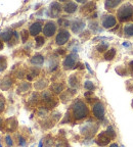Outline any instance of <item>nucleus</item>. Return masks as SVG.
<instances>
[{
	"instance_id": "ddd939ff",
	"label": "nucleus",
	"mask_w": 133,
	"mask_h": 147,
	"mask_svg": "<svg viewBox=\"0 0 133 147\" xmlns=\"http://www.w3.org/2000/svg\"><path fill=\"white\" fill-rule=\"evenodd\" d=\"M62 5L58 2H52L50 4V14L53 18H56V16H60V13L62 12Z\"/></svg>"
},
{
	"instance_id": "f8f14e48",
	"label": "nucleus",
	"mask_w": 133,
	"mask_h": 147,
	"mask_svg": "<svg viewBox=\"0 0 133 147\" xmlns=\"http://www.w3.org/2000/svg\"><path fill=\"white\" fill-rule=\"evenodd\" d=\"M42 31V24L40 22H35L34 24H32L29 29V33H30L31 36L37 37L38 34Z\"/></svg>"
},
{
	"instance_id": "a878e982",
	"label": "nucleus",
	"mask_w": 133,
	"mask_h": 147,
	"mask_svg": "<svg viewBox=\"0 0 133 147\" xmlns=\"http://www.w3.org/2000/svg\"><path fill=\"white\" fill-rule=\"evenodd\" d=\"M116 55V49L115 48H111L105 53V59L106 60H112L113 58L115 57Z\"/></svg>"
},
{
	"instance_id": "c03bdc74",
	"label": "nucleus",
	"mask_w": 133,
	"mask_h": 147,
	"mask_svg": "<svg viewBox=\"0 0 133 147\" xmlns=\"http://www.w3.org/2000/svg\"><path fill=\"white\" fill-rule=\"evenodd\" d=\"M116 71H117V73H119L121 76H125V75L127 74L126 69H125V67H120V69L118 67V69H116Z\"/></svg>"
},
{
	"instance_id": "79ce46f5",
	"label": "nucleus",
	"mask_w": 133,
	"mask_h": 147,
	"mask_svg": "<svg viewBox=\"0 0 133 147\" xmlns=\"http://www.w3.org/2000/svg\"><path fill=\"white\" fill-rule=\"evenodd\" d=\"M5 108V99L2 95H0V113H3Z\"/></svg>"
},
{
	"instance_id": "5701e85b",
	"label": "nucleus",
	"mask_w": 133,
	"mask_h": 147,
	"mask_svg": "<svg viewBox=\"0 0 133 147\" xmlns=\"http://www.w3.org/2000/svg\"><path fill=\"white\" fill-rule=\"evenodd\" d=\"M119 4H121V1L120 0H108V1H106V3H105V6H106V8L108 9V10H111V9L115 8V7H117Z\"/></svg>"
},
{
	"instance_id": "f3484780",
	"label": "nucleus",
	"mask_w": 133,
	"mask_h": 147,
	"mask_svg": "<svg viewBox=\"0 0 133 147\" xmlns=\"http://www.w3.org/2000/svg\"><path fill=\"white\" fill-rule=\"evenodd\" d=\"M31 89V84L28 82H23L20 84L18 88V94H24V93H27L28 91H30Z\"/></svg>"
},
{
	"instance_id": "c756f323",
	"label": "nucleus",
	"mask_w": 133,
	"mask_h": 147,
	"mask_svg": "<svg viewBox=\"0 0 133 147\" xmlns=\"http://www.w3.org/2000/svg\"><path fill=\"white\" fill-rule=\"evenodd\" d=\"M7 67V60L5 56H0V73L5 71Z\"/></svg>"
},
{
	"instance_id": "393cba45",
	"label": "nucleus",
	"mask_w": 133,
	"mask_h": 147,
	"mask_svg": "<svg viewBox=\"0 0 133 147\" xmlns=\"http://www.w3.org/2000/svg\"><path fill=\"white\" fill-rule=\"evenodd\" d=\"M44 147H52L53 145L55 144L54 143V139L51 135H47L45 138H44Z\"/></svg>"
},
{
	"instance_id": "7ed1b4c3",
	"label": "nucleus",
	"mask_w": 133,
	"mask_h": 147,
	"mask_svg": "<svg viewBox=\"0 0 133 147\" xmlns=\"http://www.w3.org/2000/svg\"><path fill=\"white\" fill-rule=\"evenodd\" d=\"M97 130V125H95V123H86L85 125H83L81 127V133L83 135L87 136V137H92L95 134Z\"/></svg>"
},
{
	"instance_id": "f257e3e1",
	"label": "nucleus",
	"mask_w": 133,
	"mask_h": 147,
	"mask_svg": "<svg viewBox=\"0 0 133 147\" xmlns=\"http://www.w3.org/2000/svg\"><path fill=\"white\" fill-rule=\"evenodd\" d=\"M72 110H73V117L76 121H81V119H85L89 113L87 105L82 100H79V99H77L73 103Z\"/></svg>"
},
{
	"instance_id": "4be33fe9",
	"label": "nucleus",
	"mask_w": 133,
	"mask_h": 147,
	"mask_svg": "<svg viewBox=\"0 0 133 147\" xmlns=\"http://www.w3.org/2000/svg\"><path fill=\"white\" fill-rule=\"evenodd\" d=\"M62 90H64V84L60 82L54 83V84L51 86V91H52L53 93H55V94H60L62 92Z\"/></svg>"
},
{
	"instance_id": "6e6d98bb",
	"label": "nucleus",
	"mask_w": 133,
	"mask_h": 147,
	"mask_svg": "<svg viewBox=\"0 0 133 147\" xmlns=\"http://www.w3.org/2000/svg\"><path fill=\"white\" fill-rule=\"evenodd\" d=\"M132 107H133V101H132Z\"/></svg>"
},
{
	"instance_id": "dca6fc26",
	"label": "nucleus",
	"mask_w": 133,
	"mask_h": 147,
	"mask_svg": "<svg viewBox=\"0 0 133 147\" xmlns=\"http://www.w3.org/2000/svg\"><path fill=\"white\" fill-rule=\"evenodd\" d=\"M12 85V80L9 77H5L0 82V89L1 90H8Z\"/></svg>"
},
{
	"instance_id": "9b49d317",
	"label": "nucleus",
	"mask_w": 133,
	"mask_h": 147,
	"mask_svg": "<svg viewBox=\"0 0 133 147\" xmlns=\"http://www.w3.org/2000/svg\"><path fill=\"white\" fill-rule=\"evenodd\" d=\"M18 128V121L16 117H9L5 121L4 129L7 132H14Z\"/></svg>"
},
{
	"instance_id": "9d476101",
	"label": "nucleus",
	"mask_w": 133,
	"mask_h": 147,
	"mask_svg": "<svg viewBox=\"0 0 133 147\" xmlns=\"http://www.w3.org/2000/svg\"><path fill=\"white\" fill-rule=\"evenodd\" d=\"M111 140H112L111 137L105 131V132H101L100 134H98V136L96 138V143L99 146H106V145H108L111 142Z\"/></svg>"
},
{
	"instance_id": "ea45409f",
	"label": "nucleus",
	"mask_w": 133,
	"mask_h": 147,
	"mask_svg": "<svg viewBox=\"0 0 133 147\" xmlns=\"http://www.w3.org/2000/svg\"><path fill=\"white\" fill-rule=\"evenodd\" d=\"M5 143L8 147H12L14 146V140H12V138L10 135H6L5 136Z\"/></svg>"
},
{
	"instance_id": "7c9ffc66",
	"label": "nucleus",
	"mask_w": 133,
	"mask_h": 147,
	"mask_svg": "<svg viewBox=\"0 0 133 147\" xmlns=\"http://www.w3.org/2000/svg\"><path fill=\"white\" fill-rule=\"evenodd\" d=\"M38 74H39V71H38V69H32L30 71V73H29V74L27 75V79H28L29 81L33 80V79H34L35 77L38 76Z\"/></svg>"
},
{
	"instance_id": "2eb2a0df",
	"label": "nucleus",
	"mask_w": 133,
	"mask_h": 147,
	"mask_svg": "<svg viewBox=\"0 0 133 147\" xmlns=\"http://www.w3.org/2000/svg\"><path fill=\"white\" fill-rule=\"evenodd\" d=\"M14 36V32H12V31L9 30V29H7V30H5L4 32H2L0 34V38L4 42H9L12 39Z\"/></svg>"
},
{
	"instance_id": "c9c22d12",
	"label": "nucleus",
	"mask_w": 133,
	"mask_h": 147,
	"mask_svg": "<svg viewBox=\"0 0 133 147\" xmlns=\"http://www.w3.org/2000/svg\"><path fill=\"white\" fill-rule=\"evenodd\" d=\"M35 41H36V46H37V47H40V46H42L44 44L45 39H44L43 36H37V37H35Z\"/></svg>"
},
{
	"instance_id": "6e6552de",
	"label": "nucleus",
	"mask_w": 133,
	"mask_h": 147,
	"mask_svg": "<svg viewBox=\"0 0 133 147\" xmlns=\"http://www.w3.org/2000/svg\"><path fill=\"white\" fill-rule=\"evenodd\" d=\"M84 28H85V22L83 20H80V18H77V20H75L71 24V30L75 34L80 33Z\"/></svg>"
},
{
	"instance_id": "3c124183",
	"label": "nucleus",
	"mask_w": 133,
	"mask_h": 147,
	"mask_svg": "<svg viewBox=\"0 0 133 147\" xmlns=\"http://www.w3.org/2000/svg\"><path fill=\"white\" fill-rule=\"evenodd\" d=\"M3 47H4V44H3L2 40L0 39V50H2V49H3Z\"/></svg>"
},
{
	"instance_id": "37998d69",
	"label": "nucleus",
	"mask_w": 133,
	"mask_h": 147,
	"mask_svg": "<svg viewBox=\"0 0 133 147\" xmlns=\"http://www.w3.org/2000/svg\"><path fill=\"white\" fill-rule=\"evenodd\" d=\"M29 101H30L31 103H33V104L37 103V101H38V94H37V93H33L32 96L30 97V100H29Z\"/></svg>"
},
{
	"instance_id": "39448f33",
	"label": "nucleus",
	"mask_w": 133,
	"mask_h": 147,
	"mask_svg": "<svg viewBox=\"0 0 133 147\" xmlns=\"http://www.w3.org/2000/svg\"><path fill=\"white\" fill-rule=\"evenodd\" d=\"M70 37H71V35H70L69 31L64 30V29H62V30L58 32V34L56 35V37H55V43L60 46L64 45L66 42L69 41Z\"/></svg>"
},
{
	"instance_id": "864d4df0",
	"label": "nucleus",
	"mask_w": 133,
	"mask_h": 147,
	"mask_svg": "<svg viewBox=\"0 0 133 147\" xmlns=\"http://www.w3.org/2000/svg\"><path fill=\"white\" fill-rule=\"evenodd\" d=\"M110 147H119V146H118L117 143H113V144L110 145Z\"/></svg>"
},
{
	"instance_id": "09e8293b",
	"label": "nucleus",
	"mask_w": 133,
	"mask_h": 147,
	"mask_svg": "<svg viewBox=\"0 0 133 147\" xmlns=\"http://www.w3.org/2000/svg\"><path fill=\"white\" fill-rule=\"evenodd\" d=\"M64 52H66V50H64V49H58V54H64Z\"/></svg>"
},
{
	"instance_id": "473e14b6",
	"label": "nucleus",
	"mask_w": 133,
	"mask_h": 147,
	"mask_svg": "<svg viewBox=\"0 0 133 147\" xmlns=\"http://www.w3.org/2000/svg\"><path fill=\"white\" fill-rule=\"evenodd\" d=\"M84 87L86 90H88V91H93L94 89H95V86H94V84L91 82V81H86V82L84 83Z\"/></svg>"
},
{
	"instance_id": "e433bc0d",
	"label": "nucleus",
	"mask_w": 133,
	"mask_h": 147,
	"mask_svg": "<svg viewBox=\"0 0 133 147\" xmlns=\"http://www.w3.org/2000/svg\"><path fill=\"white\" fill-rule=\"evenodd\" d=\"M106 132L108 133V135L111 137V139H114V138L116 137V132H115V130H114V128H113L112 126H109Z\"/></svg>"
},
{
	"instance_id": "0eeeda50",
	"label": "nucleus",
	"mask_w": 133,
	"mask_h": 147,
	"mask_svg": "<svg viewBox=\"0 0 133 147\" xmlns=\"http://www.w3.org/2000/svg\"><path fill=\"white\" fill-rule=\"evenodd\" d=\"M56 32V24L52 21H49L44 25L43 33L46 37H51Z\"/></svg>"
},
{
	"instance_id": "58836bf2",
	"label": "nucleus",
	"mask_w": 133,
	"mask_h": 147,
	"mask_svg": "<svg viewBox=\"0 0 133 147\" xmlns=\"http://www.w3.org/2000/svg\"><path fill=\"white\" fill-rule=\"evenodd\" d=\"M109 45L107 43H100L99 45H97L96 49L98 52H103V51H106L107 49H108Z\"/></svg>"
},
{
	"instance_id": "aec40b11",
	"label": "nucleus",
	"mask_w": 133,
	"mask_h": 147,
	"mask_svg": "<svg viewBox=\"0 0 133 147\" xmlns=\"http://www.w3.org/2000/svg\"><path fill=\"white\" fill-rule=\"evenodd\" d=\"M47 85H48V81L45 79H40L34 84V87L36 90H43L44 88L47 87Z\"/></svg>"
},
{
	"instance_id": "f704fd0d",
	"label": "nucleus",
	"mask_w": 133,
	"mask_h": 147,
	"mask_svg": "<svg viewBox=\"0 0 133 147\" xmlns=\"http://www.w3.org/2000/svg\"><path fill=\"white\" fill-rule=\"evenodd\" d=\"M29 35H30V33L28 32V30H23L21 32L22 42H23V43H26V42L28 41V39H29Z\"/></svg>"
},
{
	"instance_id": "2f4dec72",
	"label": "nucleus",
	"mask_w": 133,
	"mask_h": 147,
	"mask_svg": "<svg viewBox=\"0 0 133 147\" xmlns=\"http://www.w3.org/2000/svg\"><path fill=\"white\" fill-rule=\"evenodd\" d=\"M47 113H48V108L44 107V106H42V107H40L38 109V115L40 117H45L47 115Z\"/></svg>"
},
{
	"instance_id": "b1692460",
	"label": "nucleus",
	"mask_w": 133,
	"mask_h": 147,
	"mask_svg": "<svg viewBox=\"0 0 133 147\" xmlns=\"http://www.w3.org/2000/svg\"><path fill=\"white\" fill-rule=\"evenodd\" d=\"M41 99L42 101H44V103H48L49 101L52 100L53 97H52V94H51V92L49 91H44L43 93L41 94Z\"/></svg>"
},
{
	"instance_id": "a19ab883",
	"label": "nucleus",
	"mask_w": 133,
	"mask_h": 147,
	"mask_svg": "<svg viewBox=\"0 0 133 147\" xmlns=\"http://www.w3.org/2000/svg\"><path fill=\"white\" fill-rule=\"evenodd\" d=\"M60 117H62V113H53L52 115H51V119H52L53 122H58V121H60Z\"/></svg>"
},
{
	"instance_id": "f03ea898",
	"label": "nucleus",
	"mask_w": 133,
	"mask_h": 147,
	"mask_svg": "<svg viewBox=\"0 0 133 147\" xmlns=\"http://www.w3.org/2000/svg\"><path fill=\"white\" fill-rule=\"evenodd\" d=\"M118 18L120 22H127L132 20L133 18V5L130 3H125L123 4L117 12Z\"/></svg>"
},
{
	"instance_id": "5fc2aeb1",
	"label": "nucleus",
	"mask_w": 133,
	"mask_h": 147,
	"mask_svg": "<svg viewBox=\"0 0 133 147\" xmlns=\"http://www.w3.org/2000/svg\"><path fill=\"white\" fill-rule=\"evenodd\" d=\"M0 147H2V145H1V142H0Z\"/></svg>"
},
{
	"instance_id": "bb28decb",
	"label": "nucleus",
	"mask_w": 133,
	"mask_h": 147,
	"mask_svg": "<svg viewBox=\"0 0 133 147\" xmlns=\"http://www.w3.org/2000/svg\"><path fill=\"white\" fill-rule=\"evenodd\" d=\"M55 147H70V144L64 138H60L55 141Z\"/></svg>"
},
{
	"instance_id": "423d86ee",
	"label": "nucleus",
	"mask_w": 133,
	"mask_h": 147,
	"mask_svg": "<svg viewBox=\"0 0 133 147\" xmlns=\"http://www.w3.org/2000/svg\"><path fill=\"white\" fill-rule=\"evenodd\" d=\"M76 62H77V55L75 53H72L69 54L64 58V62H62V65H64V69H72L75 67Z\"/></svg>"
},
{
	"instance_id": "49530a36",
	"label": "nucleus",
	"mask_w": 133,
	"mask_h": 147,
	"mask_svg": "<svg viewBox=\"0 0 133 147\" xmlns=\"http://www.w3.org/2000/svg\"><path fill=\"white\" fill-rule=\"evenodd\" d=\"M127 89H128L130 92H133V82L132 81L127 82Z\"/></svg>"
},
{
	"instance_id": "4c0bfd02",
	"label": "nucleus",
	"mask_w": 133,
	"mask_h": 147,
	"mask_svg": "<svg viewBox=\"0 0 133 147\" xmlns=\"http://www.w3.org/2000/svg\"><path fill=\"white\" fill-rule=\"evenodd\" d=\"M58 24H60V26H62V27H69V26H71V22L69 21V20H66L64 18H60L58 20Z\"/></svg>"
},
{
	"instance_id": "8fccbe9b",
	"label": "nucleus",
	"mask_w": 133,
	"mask_h": 147,
	"mask_svg": "<svg viewBox=\"0 0 133 147\" xmlns=\"http://www.w3.org/2000/svg\"><path fill=\"white\" fill-rule=\"evenodd\" d=\"M129 69H131V71H133V60L129 62Z\"/></svg>"
},
{
	"instance_id": "1a4fd4ad",
	"label": "nucleus",
	"mask_w": 133,
	"mask_h": 147,
	"mask_svg": "<svg viewBox=\"0 0 133 147\" xmlns=\"http://www.w3.org/2000/svg\"><path fill=\"white\" fill-rule=\"evenodd\" d=\"M116 23H117V20L112 14H108V16H105L102 18V27L106 29L113 28L114 26H116Z\"/></svg>"
},
{
	"instance_id": "c85d7f7f",
	"label": "nucleus",
	"mask_w": 133,
	"mask_h": 147,
	"mask_svg": "<svg viewBox=\"0 0 133 147\" xmlns=\"http://www.w3.org/2000/svg\"><path fill=\"white\" fill-rule=\"evenodd\" d=\"M124 34L126 36H133V25L128 24L124 27Z\"/></svg>"
},
{
	"instance_id": "cd10ccee",
	"label": "nucleus",
	"mask_w": 133,
	"mask_h": 147,
	"mask_svg": "<svg viewBox=\"0 0 133 147\" xmlns=\"http://www.w3.org/2000/svg\"><path fill=\"white\" fill-rule=\"evenodd\" d=\"M48 67H49V71H55V69H58V61L56 58H50V60H49V64H48Z\"/></svg>"
},
{
	"instance_id": "412c9836",
	"label": "nucleus",
	"mask_w": 133,
	"mask_h": 147,
	"mask_svg": "<svg viewBox=\"0 0 133 147\" xmlns=\"http://www.w3.org/2000/svg\"><path fill=\"white\" fill-rule=\"evenodd\" d=\"M44 62V57L41 54H36L31 58V63L34 65H42Z\"/></svg>"
},
{
	"instance_id": "a211bd4d",
	"label": "nucleus",
	"mask_w": 133,
	"mask_h": 147,
	"mask_svg": "<svg viewBox=\"0 0 133 147\" xmlns=\"http://www.w3.org/2000/svg\"><path fill=\"white\" fill-rule=\"evenodd\" d=\"M96 8V5L94 2H87L85 3V5L82 7V12L84 13H90V12L94 11V9Z\"/></svg>"
},
{
	"instance_id": "72a5a7b5",
	"label": "nucleus",
	"mask_w": 133,
	"mask_h": 147,
	"mask_svg": "<svg viewBox=\"0 0 133 147\" xmlns=\"http://www.w3.org/2000/svg\"><path fill=\"white\" fill-rule=\"evenodd\" d=\"M89 27H90V29H92L95 33L100 32L101 31V28H98V24H97L96 22H90Z\"/></svg>"
},
{
	"instance_id": "603ef678",
	"label": "nucleus",
	"mask_w": 133,
	"mask_h": 147,
	"mask_svg": "<svg viewBox=\"0 0 133 147\" xmlns=\"http://www.w3.org/2000/svg\"><path fill=\"white\" fill-rule=\"evenodd\" d=\"M3 128V121H2V119L0 117V130Z\"/></svg>"
},
{
	"instance_id": "de8ad7c7",
	"label": "nucleus",
	"mask_w": 133,
	"mask_h": 147,
	"mask_svg": "<svg viewBox=\"0 0 133 147\" xmlns=\"http://www.w3.org/2000/svg\"><path fill=\"white\" fill-rule=\"evenodd\" d=\"M66 122H70V113L68 111L66 115V117H64V119L62 121V124H66Z\"/></svg>"
},
{
	"instance_id": "20e7f679",
	"label": "nucleus",
	"mask_w": 133,
	"mask_h": 147,
	"mask_svg": "<svg viewBox=\"0 0 133 147\" xmlns=\"http://www.w3.org/2000/svg\"><path fill=\"white\" fill-rule=\"evenodd\" d=\"M92 113H93V115L96 119H102L105 117V115H106V109H105V105H103L101 102L97 101L93 104V107H92Z\"/></svg>"
},
{
	"instance_id": "6ab92c4d",
	"label": "nucleus",
	"mask_w": 133,
	"mask_h": 147,
	"mask_svg": "<svg viewBox=\"0 0 133 147\" xmlns=\"http://www.w3.org/2000/svg\"><path fill=\"white\" fill-rule=\"evenodd\" d=\"M69 85L71 86V88H74V89H76V88L79 87L80 83H79V79H78V77H77L76 74L72 75V76L69 78Z\"/></svg>"
},
{
	"instance_id": "4468645a",
	"label": "nucleus",
	"mask_w": 133,
	"mask_h": 147,
	"mask_svg": "<svg viewBox=\"0 0 133 147\" xmlns=\"http://www.w3.org/2000/svg\"><path fill=\"white\" fill-rule=\"evenodd\" d=\"M78 9V5L76 2H66L64 5V10L66 13H74Z\"/></svg>"
},
{
	"instance_id": "a18cd8bd",
	"label": "nucleus",
	"mask_w": 133,
	"mask_h": 147,
	"mask_svg": "<svg viewBox=\"0 0 133 147\" xmlns=\"http://www.w3.org/2000/svg\"><path fill=\"white\" fill-rule=\"evenodd\" d=\"M18 145H20V146H25L26 145L25 138H23L22 136H18Z\"/></svg>"
}]
</instances>
